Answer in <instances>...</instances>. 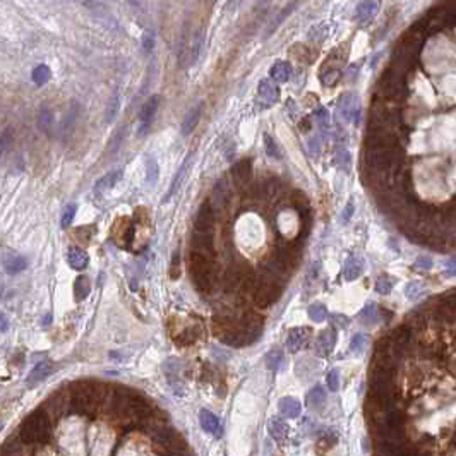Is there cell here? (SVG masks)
Returning a JSON list of instances; mask_svg holds the SVG:
<instances>
[{"label":"cell","instance_id":"6da1fadb","mask_svg":"<svg viewBox=\"0 0 456 456\" xmlns=\"http://www.w3.org/2000/svg\"><path fill=\"white\" fill-rule=\"evenodd\" d=\"M69 389H71L74 410L84 415H93L103 401L112 398V389L98 381H77Z\"/></svg>","mask_w":456,"mask_h":456},{"label":"cell","instance_id":"7a4b0ae2","mask_svg":"<svg viewBox=\"0 0 456 456\" xmlns=\"http://www.w3.org/2000/svg\"><path fill=\"white\" fill-rule=\"evenodd\" d=\"M50 425L52 417L46 414L45 408H38L31 412L26 420L21 425V441L26 444H33V442H45L50 437Z\"/></svg>","mask_w":456,"mask_h":456},{"label":"cell","instance_id":"3957f363","mask_svg":"<svg viewBox=\"0 0 456 456\" xmlns=\"http://www.w3.org/2000/svg\"><path fill=\"white\" fill-rule=\"evenodd\" d=\"M189 271L192 276L194 285L197 286L201 292H210L215 283V263L213 258L202 254V252H192L189 254Z\"/></svg>","mask_w":456,"mask_h":456},{"label":"cell","instance_id":"277c9868","mask_svg":"<svg viewBox=\"0 0 456 456\" xmlns=\"http://www.w3.org/2000/svg\"><path fill=\"white\" fill-rule=\"evenodd\" d=\"M223 285L227 286V290H230V292H237V290H240V292H249L250 288H252V292H254L256 281H254V276H252V273H250V269L244 266L242 263H237L227 269L225 278H223Z\"/></svg>","mask_w":456,"mask_h":456},{"label":"cell","instance_id":"5b68a950","mask_svg":"<svg viewBox=\"0 0 456 456\" xmlns=\"http://www.w3.org/2000/svg\"><path fill=\"white\" fill-rule=\"evenodd\" d=\"M281 292H283V286L275 283V281H271V280L263 278L259 283H256L252 297H254L256 306L261 307V309H266V307H269L271 303L278 302V298L281 297Z\"/></svg>","mask_w":456,"mask_h":456},{"label":"cell","instance_id":"8992f818","mask_svg":"<svg viewBox=\"0 0 456 456\" xmlns=\"http://www.w3.org/2000/svg\"><path fill=\"white\" fill-rule=\"evenodd\" d=\"M72 405V396L71 389H59L57 393H54L52 396L45 401V412L54 419L65 415L69 412V408Z\"/></svg>","mask_w":456,"mask_h":456},{"label":"cell","instance_id":"52a82bcc","mask_svg":"<svg viewBox=\"0 0 456 456\" xmlns=\"http://www.w3.org/2000/svg\"><path fill=\"white\" fill-rule=\"evenodd\" d=\"M261 269H263V278L275 281L278 285H283L290 278V271H292V269L286 268L281 261H278L275 256L264 259L263 264H261Z\"/></svg>","mask_w":456,"mask_h":456},{"label":"cell","instance_id":"ba28073f","mask_svg":"<svg viewBox=\"0 0 456 456\" xmlns=\"http://www.w3.org/2000/svg\"><path fill=\"white\" fill-rule=\"evenodd\" d=\"M230 201H232V185H230V180L227 177H221L213 187L210 204L215 211H223L228 208Z\"/></svg>","mask_w":456,"mask_h":456},{"label":"cell","instance_id":"9c48e42d","mask_svg":"<svg viewBox=\"0 0 456 456\" xmlns=\"http://www.w3.org/2000/svg\"><path fill=\"white\" fill-rule=\"evenodd\" d=\"M338 114L345 122H353L359 124L360 120V99L355 94H343L338 99Z\"/></svg>","mask_w":456,"mask_h":456},{"label":"cell","instance_id":"30bf717a","mask_svg":"<svg viewBox=\"0 0 456 456\" xmlns=\"http://www.w3.org/2000/svg\"><path fill=\"white\" fill-rule=\"evenodd\" d=\"M158 107H160V96L158 94H153L144 103V107L141 108V114H139V136H144L147 130H149L156 112H158Z\"/></svg>","mask_w":456,"mask_h":456},{"label":"cell","instance_id":"8fae6325","mask_svg":"<svg viewBox=\"0 0 456 456\" xmlns=\"http://www.w3.org/2000/svg\"><path fill=\"white\" fill-rule=\"evenodd\" d=\"M232 180L233 184L237 185L238 189H244L247 184L250 182V177H252V160H240V162L233 163L232 167Z\"/></svg>","mask_w":456,"mask_h":456},{"label":"cell","instance_id":"7c38bea8","mask_svg":"<svg viewBox=\"0 0 456 456\" xmlns=\"http://www.w3.org/2000/svg\"><path fill=\"white\" fill-rule=\"evenodd\" d=\"M194 230L195 232H210L213 233L215 230V210L210 202H204L201 208H199L197 215H195L194 221Z\"/></svg>","mask_w":456,"mask_h":456},{"label":"cell","instance_id":"4fadbf2b","mask_svg":"<svg viewBox=\"0 0 456 456\" xmlns=\"http://www.w3.org/2000/svg\"><path fill=\"white\" fill-rule=\"evenodd\" d=\"M273 256H275L278 261H281L288 269H293L298 258H300V250H298L297 244H286L285 242V244H280L276 247V250Z\"/></svg>","mask_w":456,"mask_h":456},{"label":"cell","instance_id":"5bb4252c","mask_svg":"<svg viewBox=\"0 0 456 456\" xmlns=\"http://www.w3.org/2000/svg\"><path fill=\"white\" fill-rule=\"evenodd\" d=\"M192 250L213 258L215 256V237L210 232H195L192 235Z\"/></svg>","mask_w":456,"mask_h":456},{"label":"cell","instance_id":"9a60e30c","mask_svg":"<svg viewBox=\"0 0 456 456\" xmlns=\"http://www.w3.org/2000/svg\"><path fill=\"white\" fill-rule=\"evenodd\" d=\"M199 422H201V427L206 431L208 434L215 437H221L223 436V427H221L220 419L215 414H211L210 410H202L199 412Z\"/></svg>","mask_w":456,"mask_h":456},{"label":"cell","instance_id":"2e32d148","mask_svg":"<svg viewBox=\"0 0 456 456\" xmlns=\"http://www.w3.org/2000/svg\"><path fill=\"white\" fill-rule=\"evenodd\" d=\"M309 336H311V329L306 328V326H302V328H293L292 331L288 333V338H286V348H288V351L295 353V351L303 348V345H306L307 340H309Z\"/></svg>","mask_w":456,"mask_h":456},{"label":"cell","instance_id":"e0dca14e","mask_svg":"<svg viewBox=\"0 0 456 456\" xmlns=\"http://www.w3.org/2000/svg\"><path fill=\"white\" fill-rule=\"evenodd\" d=\"M334 341H336V333H334L333 329H324V331L316 338V343H314L316 353H318L319 357L329 355L334 346Z\"/></svg>","mask_w":456,"mask_h":456},{"label":"cell","instance_id":"ac0fdd59","mask_svg":"<svg viewBox=\"0 0 456 456\" xmlns=\"http://www.w3.org/2000/svg\"><path fill=\"white\" fill-rule=\"evenodd\" d=\"M52 372H54V364H52L50 360H43V362L36 364V366L33 367V371L29 372L26 383H28L29 386H34V384L41 383L43 379H46Z\"/></svg>","mask_w":456,"mask_h":456},{"label":"cell","instance_id":"d6986e66","mask_svg":"<svg viewBox=\"0 0 456 456\" xmlns=\"http://www.w3.org/2000/svg\"><path fill=\"white\" fill-rule=\"evenodd\" d=\"M202 108H204V102H199L197 105L192 107L187 114H185L184 122H182V134H184V136H189V134L195 129V125H197V122L201 120Z\"/></svg>","mask_w":456,"mask_h":456},{"label":"cell","instance_id":"ffe728a7","mask_svg":"<svg viewBox=\"0 0 456 456\" xmlns=\"http://www.w3.org/2000/svg\"><path fill=\"white\" fill-rule=\"evenodd\" d=\"M192 158H194V155H189L187 158L184 160V163L180 165V168H179V172L175 173V177H173V180H172V184H170V187H168V192L163 195V199H162V202H168L170 201V197L173 194L177 192V190H179V187H180V184H182V180H184V175L185 173H187V168H189V165H190V162H192Z\"/></svg>","mask_w":456,"mask_h":456},{"label":"cell","instance_id":"44dd1931","mask_svg":"<svg viewBox=\"0 0 456 456\" xmlns=\"http://www.w3.org/2000/svg\"><path fill=\"white\" fill-rule=\"evenodd\" d=\"M88 261H89V258L84 249H81V247H71V249H69L67 263L72 269L82 271V269H86V266H88Z\"/></svg>","mask_w":456,"mask_h":456},{"label":"cell","instance_id":"7402d4cb","mask_svg":"<svg viewBox=\"0 0 456 456\" xmlns=\"http://www.w3.org/2000/svg\"><path fill=\"white\" fill-rule=\"evenodd\" d=\"M258 93H259V98L264 99L268 105L276 103L278 98H280V89H278V86L275 84V82L269 81V79H263L259 82Z\"/></svg>","mask_w":456,"mask_h":456},{"label":"cell","instance_id":"603a6c76","mask_svg":"<svg viewBox=\"0 0 456 456\" xmlns=\"http://www.w3.org/2000/svg\"><path fill=\"white\" fill-rule=\"evenodd\" d=\"M364 271V261L362 258H357V256H353V258H348L345 263V268H343V276H345L346 281H353L357 280V278L362 275Z\"/></svg>","mask_w":456,"mask_h":456},{"label":"cell","instance_id":"cb8c5ba5","mask_svg":"<svg viewBox=\"0 0 456 456\" xmlns=\"http://www.w3.org/2000/svg\"><path fill=\"white\" fill-rule=\"evenodd\" d=\"M268 431L278 444H285L286 437H288V425H286L283 420L278 419V417L276 419H273V420H269Z\"/></svg>","mask_w":456,"mask_h":456},{"label":"cell","instance_id":"d4e9b609","mask_svg":"<svg viewBox=\"0 0 456 456\" xmlns=\"http://www.w3.org/2000/svg\"><path fill=\"white\" fill-rule=\"evenodd\" d=\"M278 408H280V414L285 415L286 419H297V417L300 415V412H302L300 403H298L295 398H290V396L280 399Z\"/></svg>","mask_w":456,"mask_h":456},{"label":"cell","instance_id":"484cf974","mask_svg":"<svg viewBox=\"0 0 456 456\" xmlns=\"http://www.w3.org/2000/svg\"><path fill=\"white\" fill-rule=\"evenodd\" d=\"M377 9H379V2H372V0L371 2H360L357 6V14H355V17H357L360 24L369 23L374 17Z\"/></svg>","mask_w":456,"mask_h":456},{"label":"cell","instance_id":"4316f807","mask_svg":"<svg viewBox=\"0 0 456 456\" xmlns=\"http://www.w3.org/2000/svg\"><path fill=\"white\" fill-rule=\"evenodd\" d=\"M120 179H122V170H115V172H110L107 173L105 177H102L96 185H94V192H105V190H110L115 187V184L119 182Z\"/></svg>","mask_w":456,"mask_h":456},{"label":"cell","instance_id":"83f0119b","mask_svg":"<svg viewBox=\"0 0 456 456\" xmlns=\"http://www.w3.org/2000/svg\"><path fill=\"white\" fill-rule=\"evenodd\" d=\"M271 77L278 82H286L292 76V67H290L288 62H283V60H278V62L273 64L271 67Z\"/></svg>","mask_w":456,"mask_h":456},{"label":"cell","instance_id":"f1b7e54d","mask_svg":"<svg viewBox=\"0 0 456 456\" xmlns=\"http://www.w3.org/2000/svg\"><path fill=\"white\" fill-rule=\"evenodd\" d=\"M326 403V391L323 386H314L309 394H307V405H309L311 408H314V410H319V408H323Z\"/></svg>","mask_w":456,"mask_h":456},{"label":"cell","instance_id":"f546056e","mask_svg":"<svg viewBox=\"0 0 456 456\" xmlns=\"http://www.w3.org/2000/svg\"><path fill=\"white\" fill-rule=\"evenodd\" d=\"M204 48V31H199L195 36L190 40V50H189V64L194 65L197 62L199 55L202 54Z\"/></svg>","mask_w":456,"mask_h":456},{"label":"cell","instance_id":"4dcf8cb0","mask_svg":"<svg viewBox=\"0 0 456 456\" xmlns=\"http://www.w3.org/2000/svg\"><path fill=\"white\" fill-rule=\"evenodd\" d=\"M89 292H91V283L88 276H79L76 280V283H74V297H76V300L77 302L84 300L89 295Z\"/></svg>","mask_w":456,"mask_h":456},{"label":"cell","instance_id":"1f68e13d","mask_svg":"<svg viewBox=\"0 0 456 456\" xmlns=\"http://www.w3.org/2000/svg\"><path fill=\"white\" fill-rule=\"evenodd\" d=\"M340 77H341L340 69H326V67L321 69V81H323V84L326 88L336 86V82L340 81Z\"/></svg>","mask_w":456,"mask_h":456},{"label":"cell","instance_id":"d6a6232c","mask_svg":"<svg viewBox=\"0 0 456 456\" xmlns=\"http://www.w3.org/2000/svg\"><path fill=\"white\" fill-rule=\"evenodd\" d=\"M377 318H379V314H377V309L374 303H369V306H366L362 309V312L359 314V321L362 323L364 326H372L377 323Z\"/></svg>","mask_w":456,"mask_h":456},{"label":"cell","instance_id":"836d02e7","mask_svg":"<svg viewBox=\"0 0 456 456\" xmlns=\"http://www.w3.org/2000/svg\"><path fill=\"white\" fill-rule=\"evenodd\" d=\"M158 175H160L158 163H156V160L153 158V156H149V158H147V165H146V182L151 185V187L156 185V182H158Z\"/></svg>","mask_w":456,"mask_h":456},{"label":"cell","instance_id":"e575fe53","mask_svg":"<svg viewBox=\"0 0 456 456\" xmlns=\"http://www.w3.org/2000/svg\"><path fill=\"white\" fill-rule=\"evenodd\" d=\"M50 77H52V71H50V67L48 65H45V64H41V65H38V67H34V71H33V81L36 82V84H45L46 81H50Z\"/></svg>","mask_w":456,"mask_h":456},{"label":"cell","instance_id":"d590c367","mask_svg":"<svg viewBox=\"0 0 456 456\" xmlns=\"http://www.w3.org/2000/svg\"><path fill=\"white\" fill-rule=\"evenodd\" d=\"M26 266H28V261L24 258H21V256H16V258H11L7 261L6 269H7V273H11V275H17V273H21L23 269H26Z\"/></svg>","mask_w":456,"mask_h":456},{"label":"cell","instance_id":"8d00e7d4","mask_svg":"<svg viewBox=\"0 0 456 456\" xmlns=\"http://www.w3.org/2000/svg\"><path fill=\"white\" fill-rule=\"evenodd\" d=\"M281 362H283V351L281 350H271L269 353L266 355V366L269 371H278L281 366Z\"/></svg>","mask_w":456,"mask_h":456},{"label":"cell","instance_id":"74e56055","mask_svg":"<svg viewBox=\"0 0 456 456\" xmlns=\"http://www.w3.org/2000/svg\"><path fill=\"white\" fill-rule=\"evenodd\" d=\"M307 314H309V318L314 321V323H323V321L328 318V311H326V307L323 303H314V306H311L309 309H307Z\"/></svg>","mask_w":456,"mask_h":456},{"label":"cell","instance_id":"f35d334b","mask_svg":"<svg viewBox=\"0 0 456 456\" xmlns=\"http://www.w3.org/2000/svg\"><path fill=\"white\" fill-rule=\"evenodd\" d=\"M54 124V115L48 108H41L40 114H38V127H40L43 132H48V129Z\"/></svg>","mask_w":456,"mask_h":456},{"label":"cell","instance_id":"ab89813d","mask_svg":"<svg viewBox=\"0 0 456 456\" xmlns=\"http://www.w3.org/2000/svg\"><path fill=\"white\" fill-rule=\"evenodd\" d=\"M264 146H266V153L271 156V158L275 160H281V151L280 147H278V144L275 142V139H273L269 134H264Z\"/></svg>","mask_w":456,"mask_h":456},{"label":"cell","instance_id":"60d3db41","mask_svg":"<svg viewBox=\"0 0 456 456\" xmlns=\"http://www.w3.org/2000/svg\"><path fill=\"white\" fill-rule=\"evenodd\" d=\"M334 163L338 165V167L341 168V170L348 172L350 170V163H351V156L346 149H340L336 153V156H334Z\"/></svg>","mask_w":456,"mask_h":456},{"label":"cell","instance_id":"b9f144b4","mask_svg":"<svg viewBox=\"0 0 456 456\" xmlns=\"http://www.w3.org/2000/svg\"><path fill=\"white\" fill-rule=\"evenodd\" d=\"M4 456H23V444L11 439L4 446Z\"/></svg>","mask_w":456,"mask_h":456},{"label":"cell","instance_id":"7bdbcfd3","mask_svg":"<svg viewBox=\"0 0 456 456\" xmlns=\"http://www.w3.org/2000/svg\"><path fill=\"white\" fill-rule=\"evenodd\" d=\"M367 343V336L362 333L355 334L353 338H351V343H350V351H353V353H360V351L364 350V346H366Z\"/></svg>","mask_w":456,"mask_h":456},{"label":"cell","instance_id":"ee69618b","mask_svg":"<svg viewBox=\"0 0 456 456\" xmlns=\"http://www.w3.org/2000/svg\"><path fill=\"white\" fill-rule=\"evenodd\" d=\"M119 107H120L119 94H114L112 99H110V103H108V110H107V117H105L107 122H112V120L115 119V115L119 114Z\"/></svg>","mask_w":456,"mask_h":456},{"label":"cell","instance_id":"f6af8a7d","mask_svg":"<svg viewBox=\"0 0 456 456\" xmlns=\"http://www.w3.org/2000/svg\"><path fill=\"white\" fill-rule=\"evenodd\" d=\"M391 290H393V280H389V278H379V280L376 281V292L381 293V295H388Z\"/></svg>","mask_w":456,"mask_h":456},{"label":"cell","instance_id":"bcb514c9","mask_svg":"<svg viewBox=\"0 0 456 456\" xmlns=\"http://www.w3.org/2000/svg\"><path fill=\"white\" fill-rule=\"evenodd\" d=\"M334 442L336 441H334L333 437H323V439H319L316 442V451L319 453V456H324L334 446Z\"/></svg>","mask_w":456,"mask_h":456},{"label":"cell","instance_id":"7dc6e473","mask_svg":"<svg viewBox=\"0 0 456 456\" xmlns=\"http://www.w3.org/2000/svg\"><path fill=\"white\" fill-rule=\"evenodd\" d=\"M76 204H69L67 208L64 210V215H62V220H60V225H62V228H67L69 225L72 223L74 220V215H76Z\"/></svg>","mask_w":456,"mask_h":456},{"label":"cell","instance_id":"c3c4849f","mask_svg":"<svg viewBox=\"0 0 456 456\" xmlns=\"http://www.w3.org/2000/svg\"><path fill=\"white\" fill-rule=\"evenodd\" d=\"M326 383H328L329 391H338V388H340V374H338L336 369H333V371L328 372V376H326Z\"/></svg>","mask_w":456,"mask_h":456},{"label":"cell","instance_id":"681fc988","mask_svg":"<svg viewBox=\"0 0 456 456\" xmlns=\"http://www.w3.org/2000/svg\"><path fill=\"white\" fill-rule=\"evenodd\" d=\"M314 115H316V119H318V122H319V127H321V129L326 130V129L329 127V114H328V110H326V108L319 107L318 110L314 112Z\"/></svg>","mask_w":456,"mask_h":456},{"label":"cell","instance_id":"f907efd6","mask_svg":"<svg viewBox=\"0 0 456 456\" xmlns=\"http://www.w3.org/2000/svg\"><path fill=\"white\" fill-rule=\"evenodd\" d=\"M12 142H14V139H12V132L11 129H6L2 132V153L6 155L9 149L12 147Z\"/></svg>","mask_w":456,"mask_h":456},{"label":"cell","instance_id":"816d5d0a","mask_svg":"<svg viewBox=\"0 0 456 456\" xmlns=\"http://www.w3.org/2000/svg\"><path fill=\"white\" fill-rule=\"evenodd\" d=\"M420 288H422V283H420V281H410V283L407 285V290H405L407 297L408 298L417 297V295H419V292H420Z\"/></svg>","mask_w":456,"mask_h":456},{"label":"cell","instance_id":"f5cc1de1","mask_svg":"<svg viewBox=\"0 0 456 456\" xmlns=\"http://www.w3.org/2000/svg\"><path fill=\"white\" fill-rule=\"evenodd\" d=\"M331 323L336 326V328H346L350 324V319L343 314H331Z\"/></svg>","mask_w":456,"mask_h":456},{"label":"cell","instance_id":"db71d44e","mask_svg":"<svg viewBox=\"0 0 456 456\" xmlns=\"http://www.w3.org/2000/svg\"><path fill=\"white\" fill-rule=\"evenodd\" d=\"M414 268L415 269H422V271H427V269H431L432 268V259H429V258H419L414 263Z\"/></svg>","mask_w":456,"mask_h":456},{"label":"cell","instance_id":"11a10c76","mask_svg":"<svg viewBox=\"0 0 456 456\" xmlns=\"http://www.w3.org/2000/svg\"><path fill=\"white\" fill-rule=\"evenodd\" d=\"M153 45H155V33L146 31L144 36H142V46H144L146 52H151L153 50Z\"/></svg>","mask_w":456,"mask_h":456},{"label":"cell","instance_id":"9f6ffc18","mask_svg":"<svg viewBox=\"0 0 456 456\" xmlns=\"http://www.w3.org/2000/svg\"><path fill=\"white\" fill-rule=\"evenodd\" d=\"M351 215H353V204H348V206L345 208V211H343V215H341V221H343V223H348V220H350Z\"/></svg>","mask_w":456,"mask_h":456},{"label":"cell","instance_id":"6f0895ef","mask_svg":"<svg viewBox=\"0 0 456 456\" xmlns=\"http://www.w3.org/2000/svg\"><path fill=\"white\" fill-rule=\"evenodd\" d=\"M52 319H54V318H52V314H46L45 318H43L41 324H43V326H48V324L52 323Z\"/></svg>","mask_w":456,"mask_h":456},{"label":"cell","instance_id":"680465c9","mask_svg":"<svg viewBox=\"0 0 456 456\" xmlns=\"http://www.w3.org/2000/svg\"><path fill=\"white\" fill-rule=\"evenodd\" d=\"M2 331H7V319L4 314H2Z\"/></svg>","mask_w":456,"mask_h":456},{"label":"cell","instance_id":"91938a15","mask_svg":"<svg viewBox=\"0 0 456 456\" xmlns=\"http://www.w3.org/2000/svg\"><path fill=\"white\" fill-rule=\"evenodd\" d=\"M456 268V259H449L448 261V269H453Z\"/></svg>","mask_w":456,"mask_h":456}]
</instances>
